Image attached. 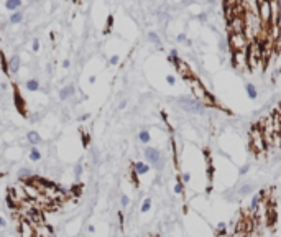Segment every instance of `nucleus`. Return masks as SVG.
Segmentation results:
<instances>
[{
  "instance_id": "1",
  "label": "nucleus",
  "mask_w": 281,
  "mask_h": 237,
  "mask_svg": "<svg viewBox=\"0 0 281 237\" xmlns=\"http://www.w3.org/2000/svg\"><path fill=\"white\" fill-rule=\"evenodd\" d=\"M186 81H188L189 87H191V91L194 94V97L197 99L199 102H202L204 106H211V107H217V101L214 99V96L211 92L207 91L206 87H204V84L199 81L197 78H194V76H188L186 78Z\"/></svg>"
},
{
  "instance_id": "2",
  "label": "nucleus",
  "mask_w": 281,
  "mask_h": 237,
  "mask_svg": "<svg viewBox=\"0 0 281 237\" xmlns=\"http://www.w3.org/2000/svg\"><path fill=\"white\" fill-rule=\"evenodd\" d=\"M250 143H251V148L256 155L263 153L266 150V139L263 135V130H261L260 125H253L251 127V132H250Z\"/></svg>"
},
{
  "instance_id": "3",
  "label": "nucleus",
  "mask_w": 281,
  "mask_h": 237,
  "mask_svg": "<svg viewBox=\"0 0 281 237\" xmlns=\"http://www.w3.org/2000/svg\"><path fill=\"white\" fill-rule=\"evenodd\" d=\"M181 109H184V110L188 112H192V114H202L206 110V106H204L202 102H199L196 97H191V96H183L178 99Z\"/></svg>"
},
{
  "instance_id": "4",
  "label": "nucleus",
  "mask_w": 281,
  "mask_h": 237,
  "mask_svg": "<svg viewBox=\"0 0 281 237\" xmlns=\"http://www.w3.org/2000/svg\"><path fill=\"white\" fill-rule=\"evenodd\" d=\"M250 45V40L245 33H230L228 35V46L232 51H247Z\"/></svg>"
},
{
  "instance_id": "5",
  "label": "nucleus",
  "mask_w": 281,
  "mask_h": 237,
  "mask_svg": "<svg viewBox=\"0 0 281 237\" xmlns=\"http://www.w3.org/2000/svg\"><path fill=\"white\" fill-rule=\"evenodd\" d=\"M145 158L146 162H148V165H151V167H155L156 170H161L163 168V156H161V151L158 148H153V147H146L145 148Z\"/></svg>"
},
{
  "instance_id": "6",
  "label": "nucleus",
  "mask_w": 281,
  "mask_h": 237,
  "mask_svg": "<svg viewBox=\"0 0 281 237\" xmlns=\"http://www.w3.org/2000/svg\"><path fill=\"white\" fill-rule=\"evenodd\" d=\"M232 64L237 69L248 66V54H247V51H232Z\"/></svg>"
},
{
  "instance_id": "7",
  "label": "nucleus",
  "mask_w": 281,
  "mask_h": 237,
  "mask_svg": "<svg viewBox=\"0 0 281 237\" xmlns=\"http://www.w3.org/2000/svg\"><path fill=\"white\" fill-rule=\"evenodd\" d=\"M228 31L230 33H245V18L242 15H235L228 22Z\"/></svg>"
},
{
  "instance_id": "8",
  "label": "nucleus",
  "mask_w": 281,
  "mask_h": 237,
  "mask_svg": "<svg viewBox=\"0 0 281 237\" xmlns=\"http://www.w3.org/2000/svg\"><path fill=\"white\" fill-rule=\"evenodd\" d=\"M13 101H15V107H17V110L20 112L23 117H25V115H26V109H25L26 102H25V99L22 97V94H20V91H18V87H17V86L13 87Z\"/></svg>"
},
{
  "instance_id": "9",
  "label": "nucleus",
  "mask_w": 281,
  "mask_h": 237,
  "mask_svg": "<svg viewBox=\"0 0 281 237\" xmlns=\"http://www.w3.org/2000/svg\"><path fill=\"white\" fill-rule=\"evenodd\" d=\"M18 234H20V237H35V227L26 219H23L18 226Z\"/></svg>"
},
{
  "instance_id": "10",
  "label": "nucleus",
  "mask_w": 281,
  "mask_h": 237,
  "mask_svg": "<svg viewBox=\"0 0 281 237\" xmlns=\"http://www.w3.org/2000/svg\"><path fill=\"white\" fill-rule=\"evenodd\" d=\"M132 170L138 176H141V175H146L150 171V165L145 163V162H135V163H132Z\"/></svg>"
},
{
  "instance_id": "11",
  "label": "nucleus",
  "mask_w": 281,
  "mask_h": 237,
  "mask_svg": "<svg viewBox=\"0 0 281 237\" xmlns=\"http://www.w3.org/2000/svg\"><path fill=\"white\" fill-rule=\"evenodd\" d=\"M76 94V87L73 86V84H68L66 87H63L59 91V99L61 101H68V99H71Z\"/></svg>"
},
{
  "instance_id": "12",
  "label": "nucleus",
  "mask_w": 281,
  "mask_h": 237,
  "mask_svg": "<svg viewBox=\"0 0 281 237\" xmlns=\"http://www.w3.org/2000/svg\"><path fill=\"white\" fill-rule=\"evenodd\" d=\"M20 64H22V59L18 54H13L10 61H8V69H10V74H17L18 69H20Z\"/></svg>"
},
{
  "instance_id": "13",
  "label": "nucleus",
  "mask_w": 281,
  "mask_h": 237,
  "mask_svg": "<svg viewBox=\"0 0 281 237\" xmlns=\"http://www.w3.org/2000/svg\"><path fill=\"white\" fill-rule=\"evenodd\" d=\"M26 140H28V143L30 145H38L41 142V137H40V134L38 132H28V135H26Z\"/></svg>"
},
{
  "instance_id": "14",
  "label": "nucleus",
  "mask_w": 281,
  "mask_h": 237,
  "mask_svg": "<svg viewBox=\"0 0 281 237\" xmlns=\"http://www.w3.org/2000/svg\"><path fill=\"white\" fill-rule=\"evenodd\" d=\"M22 3H23L22 0H5V8L13 12V10H17V8H20Z\"/></svg>"
},
{
  "instance_id": "15",
  "label": "nucleus",
  "mask_w": 281,
  "mask_h": 237,
  "mask_svg": "<svg viewBox=\"0 0 281 237\" xmlns=\"http://www.w3.org/2000/svg\"><path fill=\"white\" fill-rule=\"evenodd\" d=\"M260 203H261V193L253 194V196H251V203H250V211L255 212V209H258Z\"/></svg>"
},
{
  "instance_id": "16",
  "label": "nucleus",
  "mask_w": 281,
  "mask_h": 237,
  "mask_svg": "<svg viewBox=\"0 0 281 237\" xmlns=\"http://www.w3.org/2000/svg\"><path fill=\"white\" fill-rule=\"evenodd\" d=\"M245 89H247V94H248V97L253 101V99H256V96H258V92H256V87H255V84H251V82H247L245 84Z\"/></svg>"
},
{
  "instance_id": "17",
  "label": "nucleus",
  "mask_w": 281,
  "mask_h": 237,
  "mask_svg": "<svg viewBox=\"0 0 281 237\" xmlns=\"http://www.w3.org/2000/svg\"><path fill=\"white\" fill-rule=\"evenodd\" d=\"M138 140H140L143 145L150 143V140H151V135H150V132H148V130H141V132H138Z\"/></svg>"
},
{
  "instance_id": "18",
  "label": "nucleus",
  "mask_w": 281,
  "mask_h": 237,
  "mask_svg": "<svg viewBox=\"0 0 281 237\" xmlns=\"http://www.w3.org/2000/svg\"><path fill=\"white\" fill-rule=\"evenodd\" d=\"M0 66H2V71L5 73L7 76H10V69H8V61L5 58V54L0 51Z\"/></svg>"
},
{
  "instance_id": "19",
  "label": "nucleus",
  "mask_w": 281,
  "mask_h": 237,
  "mask_svg": "<svg viewBox=\"0 0 281 237\" xmlns=\"http://www.w3.org/2000/svg\"><path fill=\"white\" fill-rule=\"evenodd\" d=\"M216 234H217V237H227V224L225 222H219Z\"/></svg>"
},
{
  "instance_id": "20",
  "label": "nucleus",
  "mask_w": 281,
  "mask_h": 237,
  "mask_svg": "<svg viewBox=\"0 0 281 237\" xmlns=\"http://www.w3.org/2000/svg\"><path fill=\"white\" fill-rule=\"evenodd\" d=\"M31 176H33V175H31V171H30L28 168H22V170H20V173H18V178L22 179V183L28 181V179H30Z\"/></svg>"
},
{
  "instance_id": "21",
  "label": "nucleus",
  "mask_w": 281,
  "mask_h": 237,
  "mask_svg": "<svg viewBox=\"0 0 281 237\" xmlns=\"http://www.w3.org/2000/svg\"><path fill=\"white\" fill-rule=\"evenodd\" d=\"M26 89L30 92H36L38 89H40V82H38L36 79H30V81H26Z\"/></svg>"
},
{
  "instance_id": "22",
  "label": "nucleus",
  "mask_w": 281,
  "mask_h": 237,
  "mask_svg": "<svg viewBox=\"0 0 281 237\" xmlns=\"http://www.w3.org/2000/svg\"><path fill=\"white\" fill-rule=\"evenodd\" d=\"M40 158H41L40 150H38L36 147H31V150H30V160H31V162H38Z\"/></svg>"
},
{
  "instance_id": "23",
  "label": "nucleus",
  "mask_w": 281,
  "mask_h": 237,
  "mask_svg": "<svg viewBox=\"0 0 281 237\" xmlns=\"http://www.w3.org/2000/svg\"><path fill=\"white\" fill-rule=\"evenodd\" d=\"M174 193L176 194H184V183L181 181V178H178V181L174 184Z\"/></svg>"
},
{
  "instance_id": "24",
  "label": "nucleus",
  "mask_w": 281,
  "mask_h": 237,
  "mask_svg": "<svg viewBox=\"0 0 281 237\" xmlns=\"http://www.w3.org/2000/svg\"><path fill=\"white\" fill-rule=\"evenodd\" d=\"M151 209V199L150 198H145V201L141 203V212H148Z\"/></svg>"
},
{
  "instance_id": "25",
  "label": "nucleus",
  "mask_w": 281,
  "mask_h": 237,
  "mask_svg": "<svg viewBox=\"0 0 281 237\" xmlns=\"http://www.w3.org/2000/svg\"><path fill=\"white\" fill-rule=\"evenodd\" d=\"M251 189H253V186H251V184H245V186H242V188L239 189V194H240V196H247L248 193H251Z\"/></svg>"
},
{
  "instance_id": "26",
  "label": "nucleus",
  "mask_w": 281,
  "mask_h": 237,
  "mask_svg": "<svg viewBox=\"0 0 281 237\" xmlns=\"http://www.w3.org/2000/svg\"><path fill=\"white\" fill-rule=\"evenodd\" d=\"M22 20H23V13H22V12L12 13V17H10V22H12V23H20Z\"/></svg>"
},
{
  "instance_id": "27",
  "label": "nucleus",
  "mask_w": 281,
  "mask_h": 237,
  "mask_svg": "<svg viewBox=\"0 0 281 237\" xmlns=\"http://www.w3.org/2000/svg\"><path fill=\"white\" fill-rule=\"evenodd\" d=\"M112 26H113V17L109 15L107 17V26H105V30H104V33H109V31L112 30Z\"/></svg>"
},
{
  "instance_id": "28",
  "label": "nucleus",
  "mask_w": 281,
  "mask_h": 237,
  "mask_svg": "<svg viewBox=\"0 0 281 237\" xmlns=\"http://www.w3.org/2000/svg\"><path fill=\"white\" fill-rule=\"evenodd\" d=\"M81 175H82V165L77 163V165L74 167V176H76V179H79Z\"/></svg>"
},
{
  "instance_id": "29",
  "label": "nucleus",
  "mask_w": 281,
  "mask_h": 237,
  "mask_svg": "<svg viewBox=\"0 0 281 237\" xmlns=\"http://www.w3.org/2000/svg\"><path fill=\"white\" fill-rule=\"evenodd\" d=\"M120 204H122V207H127L128 204H130V198H128L127 194H122L120 196Z\"/></svg>"
},
{
  "instance_id": "30",
  "label": "nucleus",
  "mask_w": 281,
  "mask_h": 237,
  "mask_svg": "<svg viewBox=\"0 0 281 237\" xmlns=\"http://www.w3.org/2000/svg\"><path fill=\"white\" fill-rule=\"evenodd\" d=\"M148 38H150V40H151V41H153V43H155V45H158V46H160V43H161V41H160V36H158V35H156V33H153V31H150V35H148Z\"/></svg>"
},
{
  "instance_id": "31",
  "label": "nucleus",
  "mask_w": 281,
  "mask_h": 237,
  "mask_svg": "<svg viewBox=\"0 0 281 237\" xmlns=\"http://www.w3.org/2000/svg\"><path fill=\"white\" fill-rule=\"evenodd\" d=\"M181 181H183L184 184H188L189 181H191V175H189V173H183V175H181Z\"/></svg>"
},
{
  "instance_id": "32",
  "label": "nucleus",
  "mask_w": 281,
  "mask_h": 237,
  "mask_svg": "<svg viewBox=\"0 0 281 237\" xmlns=\"http://www.w3.org/2000/svg\"><path fill=\"white\" fill-rule=\"evenodd\" d=\"M31 48H33V51H38V50H40V40H38V38H33Z\"/></svg>"
},
{
  "instance_id": "33",
  "label": "nucleus",
  "mask_w": 281,
  "mask_h": 237,
  "mask_svg": "<svg viewBox=\"0 0 281 237\" xmlns=\"http://www.w3.org/2000/svg\"><path fill=\"white\" fill-rule=\"evenodd\" d=\"M81 135H82V145H84V147H89V140H90V137H89L87 134H84V132H81Z\"/></svg>"
},
{
  "instance_id": "34",
  "label": "nucleus",
  "mask_w": 281,
  "mask_h": 237,
  "mask_svg": "<svg viewBox=\"0 0 281 237\" xmlns=\"http://www.w3.org/2000/svg\"><path fill=\"white\" fill-rule=\"evenodd\" d=\"M166 82H168L169 86H173V84L176 82V78H174V76H171V74H169V76H166Z\"/></svg>"
},
{
  "instance_id": "35",
  "label": "nucleus",
  "mask_w": 281,
  "mask_h": 237,
  "mask_svg": "<svg viewBox=\"0 0 281 237\" xmlns=\"http://www.w3.org/2000/svg\"><path fill=\"white\" fill-rule=\"evenodd\" d=\"M118 221H120V227H123V222H125V217H123V212H118Z\"/></svg>"
},
{
  "instance_id": "36",
  "label": "nucleus",
  "mask_w": 281,
  "mask_h": 237,
  "mask_svg": "<svg viewBox=\"0 0 281 237\" xmlns=\"http://www.w3.org/2000/svg\"><path fill=\"white\" fill-rule=\"evenodd\" d=\"M109 63H110L112 66H113V64H117V63H118V56H112V58L109 59Z\"/></svg>"
},
{
  "instance_id": "37",
  "label": "nucleus",
  "mask_w": 281,
  "mask_h": 237,
  "mask_svg": "<svg viewBox=\"0 0 281 237\" xmlns=\"http://www.w3.org/2000/svg\"><path fill=\"white\" fill-rule=\"evenodd\" d=\"M248 168H250L248 165H245V167H242V168H240V175H245L247 171H248Z\"/></svg>"
},
{
  "instance_id": "38",
  "label": "nucleus",
  "mask_w": 281,
  "mask_h": 237,
  "mask_svg": "<svg viewBox=\"0 0 281 237\" xmlns=\"http://www.w3.org/2000/svg\"><path fill=\"white\" fill-rule=\"evenodd\" d=\"M184 40H186V35H184V33H179V35H178V41H184Z\"/></svg>"
},
{
  "instance_id": "39",
  "label": "nucleus",
  "mask_w": 281,
  "mask_h": 237,
  "mask_svg": "<svg viewBox=\"0 0 281 237\" xmlns=\"http://www.w3.org/2000/svg\"><path fill=\"white\" fill-rule=\"evenodd\" d=\"M87 118H89V114H84V115H81V117H79V120H82V122H84V120H87Z\"/></svg>"
},
{
  "instance_id": "40",
  "label": "nucleus",
  "mask_w": 281,
  "mask_h": 237,
  "mask_svg": "<svg viewBox=\"0 0 281 237\" xmlns=\"http://www.w3.org/2000/svg\"><path fill=\"white\" fill-rule=\"evenodd\" d=\"M5 224H7L5 219H3V217H0V229H2V227H5Z\"/></svg>"
},
{
  "instance_id": "41",
  "label": "nucleus",
  "mask_w": 281,
  "mask_h": 237,
  "mask_svg": "<svg viewBox=\"0 0 281 237\" xmlns=\"http://www.w3.org/2000/svg\"><path fill=\"white\" fill-rule=\"evenodd\" d=\"M69 64H71L69 59H64V61H63V68H69Z\"/></svg>"
},
{
  "instance_id": "42",
  "label": "nucleus",
  "mask_w": 281,
  "mask_h": 237,
  "mask_svg": "<svg viewBox=\"0 0 281 237\" xmlns=\"http://www.w3.org/2000/svg\"><path fill=\"white\" fill-rule=\"evenodd\" d=\"M125 107H127V101H122L120 106H118V109H125Z\"/></svg>"
},
{
  "instance_id": "43",
  "label": "nucleus",
  "mask_w": 281,
  "mask_h": 237,
  "mask_svg": "<svg viewBox=\"0 0 281 237\" xmlns=\"http://www.w3.org/2000/svg\"><path fill=\"white\" fill-rule=\"evenodd\" d=\"M87 231H89V232H94V231H96V227H94V226H89Z\"/></svg>"
}]
</instances>
